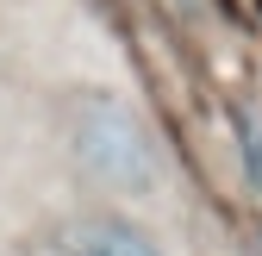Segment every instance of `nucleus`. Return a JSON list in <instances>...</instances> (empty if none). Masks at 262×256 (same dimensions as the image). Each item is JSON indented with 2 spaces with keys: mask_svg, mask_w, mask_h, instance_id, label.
Listing matches in <instances>:
<instances>
[{
  "mask_svg": "<svg viewBox=\"0 0 262 256\" xmlns=\"http://www.w3.org/2000/svg\"><path fill=\"white\" fill-rule=\"evenodd\" d=\"M75 256H156L144 238H131V231H119V225H100V231H88L81 238V250Z\"/></svg>",
  "mask_w": 262,
  "mask_h": 256,
  "instance_id": "nucleus-2",
  "label": "nucleus"
},
{
  "mask_svg": "<svg viewBox=\"0 0 262 256\" xmlns=\"http://www.w3.org/2000/svg\"><path fill=\"white\" fill-rule=\"evenodd\" d=\"M75 144H81V163L106 187H119V194H150V187H156V150H150L144 125L131 119L125 106L94 100L81 113V138Z\"/></svg>",
  "mask_w": 262,
  "mask_h": 256,
  "instance_id": "nucleus-1",
  "label": "nucleus"
}]
</instances>
